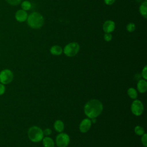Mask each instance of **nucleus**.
Wrapping results in <instances>:
<instances>
[{"mask_svg":"<svg viewBox=\"0 0 147 147\" xmlns=\"http://www.w3.org/2000/svg\"><path fill=\"white\" fill-rule=\"evenodd\" d=\"M91 121L88 118L84 119L80 123L79 125V129L82 133H86L87 132L91 127Z\"/></svg>","mask_w":147,"mask_h":147,"instance_id":"8","label":"nucleus"},{"mask_svg":"<svg viewBox=\"0 0 147 147\" xmlns=\"http://www.w3.org/2000/svg\"><path fill=\"white\" fill-rule=\"evenodd\" d=\"M136 1H137V2H140L141 0H136Z\"/></svg>","mask_w":147,"mask_h":147,"instance_id":"28","label":"nucleus"},{"mask_svg":"<svg viewBox=\"0 0 147 147\" xmlns=\"http://www.w3.org/2000/svg\"><path fill=\"white\" fill-rule=\"evenodd\" d=\"M80 46L76 42H72L67 44L63 50L64 53L68 57H73L79 52Z\"/></svg>","mask_w":147,"mask_h":147,"instance_id":"4","label":"nucleus"},{"mask_svg":"<svg viewBox=\"0 0 147 147\" xmlns=\"http://www.w3.org/2000/svg\"><path fill=\"white\" fill-rule=\"evenodd\" d=\"M6 1L9 4L13 5V6L18 5L21 2V0H6Z\"/></svg>","mask_w":147,"mask_h":147,"instance_id":"20","label":"nucleus"},{"mask_svg":"<svg viewBox=\"0 0 147 147\" xmlns=\"http://www.w3.org/2000/svg\"><path fill=\"white\" fill-rule=\"evenodd\" d=\"M137 89L141 93H144L147 90V82L145 79H140L137 83Z\"/></svg>","mask_w":147,"mask_h":147,"instance_id":"11","label":"nucleus"},{"mask_svg":"<svg viewBox=\"0 0 147 147\" xmlns=\"http://www.w3.org/2000/svg\"><path fill=\"white\" fill-rule=\"evenodd\" d=\"M52 133L51 131V130L49 129H45L44 131H43V134L44 135H46V136H48L49 134H51Z\"/></svg>","mask_w":147,"mask_h":147,"instance_id":"26","label":"nucleus"},{"mask_svg":"<svg viewBox=\"0 0 147 147\" xmlns=\"http://www.w3.org/2000/svg\"><path fill=\"white\" fill-rule=\"evenodd\" d=\"M127 94L129 97L133 99H135L137 97V92L133 88H129L127 90Z\"/></svg>","mask_w":147,"mask_h":147,"instance_id":"16","label":"nucleus"},{"mask_svg":"<svg viewBox=\"0 0 147 147\" xmlns=\"http://www.w3.org/2000/svg\"><path fill=\"white\" fill-rule=\"evenodd\" d=\"M6 87L4 84L0 83V95H3L5 92Z\"/></svg>","mask_w":147,"mask_h":147,"instance_id":"24","label":"nucleus"},{"mask_svg":"<svg viewBox=\"0 0 147 147\" xmlns=\"http://www.w3.org/2000/svg\"><path fill=\"white\" fill-rule=\"evenodd\" d=\"M28 137L30 141L34 142H38L42 140L44 137L43 131L40 127L33 126L29 128L28 132Z\"/></svg>","mask_w":147,"mask_h":147,"instance_id":"3","label":"nucleus"},{"mask_svg":"<svg viewBox=\"0 0 147 147\" xmlns=\"http://www.w3.org/2000/svg\"><path fill=\"white\" fill-rule=\"evenodd\" d=\"M85 114L90 118H95L99 116L103 110V105L98 100L92 99L86 103L84 106Z\"/></svg>","mask_w":147,"mask_h":147,"instance_id":"1","label":"nucleus"},{"mask_svg":"<svg viewBox=\"0 0 147 147\" xmlns=\"http://www.w3.org/2000/svg\"><path fill=\"white\" fill-rule=\"evenodd\" d=\"M13 73L9 69H5L0 72V83L3 84H7L11 83L13 79Z\"/></svg>","mask_w":147,"mask_h":147,"instance_id":"5","label":"nucleus"},{"mask_svg":"<svg viewBox=\"0 0 147 147\" xmlns=\"http://www.w3.org/2000/svg\"><path fill=\"white\" fill-rule=\"evenodd\" d=\"M115 0H104L105 3L107 5H111L115 2Z\"/></svg>","mask_w":147,"mask_h":147,"instance_id":"25","label":"nucleus"},{"mask_svg":"<svg viewBox=\"0 0 147 147\" xmlns=\"http://www.w3.org/2000/svg\"><path fill=\"white\" fill-rule=\"evenodd\" d=\"M145 1H146V0H145Z\"/></svg>","mask_w":147,"mask_h":147,"instance_id":"29","label":"nucleus"},{"mask_svg":"<svg viewBox=\"0 0 147 147\" xmlns=\"http://www.w3.org/2000/svg\"><path fill=\"white\" fill-rule=\"evenodd\" d=\"M54 128L57 132H62L64 129V123L61 120H57L54 123Z\"/></svg>","mask_w":147,"mask_h":147,"instance_id":"14","label":"nucleus"},{"mask_svg":"<svg viewBox=\"0 0 147 147\" xmlns=\"http://www.w3.org/2000/svg\"><path fill=\"white\" fill-rule=\"evenodd\" d=\"M50 52L53 55L59 56L63 52V49L59 45H53L50 49Z\"/></svg>","mask_w":147,"mask_h":147,"instance_id":"12","label":"nucleus"},{"mask_svg":"<svg viewBox=\"0 0 147 147\" xmlns=\"http://www.w3.org/2000/svg\"><path fill=\"white\" fill-rule=\"evenodd\" d=\"M136 29V25L133 22L128 24L126 26V30L129 32H133Z\"/></svg>","mask_w":147,"mask_h":147,"instance_id":"19","label":"nucleus"},{"mask_svg":"<svg viewBox=\"0 0 147 147\" xmlns=\"http://www.w3.org/2000/svg\"><path fill=\"white\" fill-rule=\"evenodd\" d=\"M103 38L106 41H110L112 39V34L111 33H105L103 36Z\"/></svg>","mask_w":147,"mask_h":147,"instance_id":"22","label":"nucleus"},{"mask_svg":"<svg viewBox=\"0 0 147 147\" xmlns=\"http://www.w3.org/2000/svg\"><path fill=\"white\" fill-rule=\"evenodd\" d=\"M69 136L64 133H60L58 134L56 138V145L59 147H66L69 143Z\"/></svg>","mask_w":147,"mask_h":147,"instance_id":"6","label":"nucleus"},{"mask_svg":"<svg viewBox=\"0 0 147 147\" xmlns=\"http://www.w3.org/2000/svg\"><path fill=\"white\" fill-rule=\"evenodd\" d=\"M142 136L141 137V142L145 147H146L147 146V134L144 133Z\"/></svg>","mask_w":147,"mask_h":147,"instance_id":"21","label":"nucleus"},{"mask_svg":"<svg viewBox=\"0 0 147 147\" xmlns=\"http://www.w3.org/2000/svg\"><path fill=\"white\" fill-rule=\"evenodd\" d=\"M142 76L144 78L145 80L147 79V69H146V66H145L144 68L142 69Z\"/></svg>","mask_w":147,"mask_h":147,"instance_id":"23","label":"nucleus"},{"mask_svg":"<svg viewBox=\"0 0 147 147\" xmlns=\"http://www.w3.org/2000/svg\"><path fill=\"white\" fill-rule=\"evenodd\" d=\"M42 143L44 147H55V144L53 140L49 137H46L44 138Z\"/></svg>","mask_w":147,"mask_h":147,"instance_id":"15","label":"nucleus"},{"mask_svg":"<svg viewBox=\"0 0 147 147\" xmlns=\"http://www.w3.org/2000/svg\"><path fill=\"white\" fill-rule=\"evenodd\" d=\"M92 119V120L91 121V122H92V123H95V121H96V118H91Z\"/></svg>","mask_w":147,"mask_h":147,"instance_id":"27","label":"nucleus"},{"mask_svg":"<svg viewBox=\"0 0 147 147\" xmlns=\"http://www.w3.org/2000/svg\"><path fill=\"white\" fill-rule=\"evenodd\" d=\"M21 8L22 10H24L25 11H27V10H29L31 9L32 5L29 1H24L21 3Z\"/></svg>","mask_w":147,"mask_h":147,"instance_id":"17","label":"nucleus"},{"mask_svg":"<svg viewBox=\"0 0 147 147\" xmlns=\"http://www.w3.org/2000/svg\"><path fill=\"white\" fill-rule=\"evenodd\" d=\"M28 25L32 29H40L44 23L43 16L38 12H33L28 16Z\"/></svg>","mask_w":147,"mask_h":147,"instance_id":"2","label":"nucleus"},{"mask_svg":"<svg viewBox=\"0 0 147 147\" xmlns=\"http://www.w3.org/2000/svg\"><path fill=\"white\" fill-rule=\"evenodd\" d=\"M115 22L112 20H107L105 21L103 25V29L105 33H111L115 29Z\"/></svg>","mask_w":147,"mask_h":147,"instance_id":"10","label":"nucleus"},{"mask_svg":"<svg viewBox=\"0 0 147 147\" xmlns=\"http://www.w3.org/2000/svg\"><path fill=\"white\" fill-rule=\"evenodd\" d=\"M140 13L142 17L146 18L147 17V2L146 1L143 2L140 6Z\"/></svg>","mask_w":147,"mask_h":147,"instance_id":"13","label":"nucleus"},{"mask_svg":"<svg viewBox=\"0 0 147 147\" xmlns=\"http://www.w3.org/2000/svg\"><path fill=\"white\" fill-rule=\"evenodd\" d=\"M28 15L26 11H25L22 9L18 10V11H16L15 14L16 20L20 22H23L26 21L28 18Z\"/></svg>","mask_w":147,"mask_h":147,"instance_id":"9","label":"nucleus"},{"mask_svg":"<svg viewBox=\"0 0 147 147\" xmlns=\"http://www.w3.org/2000/svg\"><path fill=\"white\" fill-rule=\"evenodd\" d=\"M131 110L132 113L136 116L141 115L144 111V105L139 100H134L131 105Z\"/></svg>","mask_w":147,"mask_h":147,"instance_id":"7","label":"nucleus"},{"mask_svg":"<svg viewBox=\"0 0 147 147\" xmlns=\"http://www.w3.org/2000/svg\"><path fill=\"white\" fill-rule=\"evenodd\" d=\"M134 131L136 134L138 136H142V134H144V129L141 126H137L134 128Z\"/></svg>","mask_w":147,"mask_h":147,"instance_id":"18","label":"nucleus"}]
</instances>
